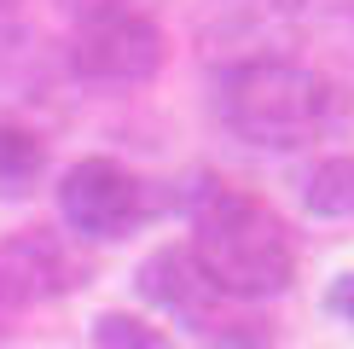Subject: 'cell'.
I'll use <instances>...</instances> for the list:
<instances>
[{"mask_svg": "<svg viewBox=\"0 0 354 349\" xmlns=\"http://www.w3.org/2000/svg\"><path fill=\"white\" fill-rule=\"evenodd\" d=\"M192 222V244L198 268L227 303H268L285 297L297 280V239H290L285 215L268 198L227 186L221 174H192L180 193H169Z\"/></svg>", "mask_w": 354, "mask_h": 349, "instance_id": "cell-1", "label": "cell"}, {"mask_svg": "<svg viewBox=\"0 0 354 349\" xmlns=\"http://www.w3.org/2000/svg\"><path fill=\"white\" fill-rule=\"evenodd\" d=\"M215 111L232 140L256 145V152H297V145L326 140L354 123V93L343 82L319 76L314 64L268 53L221 70Z\"/></svg>", "mask_w": 354, "mask_h": 349, "instance_id": "cell-2", "label": "cell"}, {"mask_svg": "<svg viewBox=\"0 0 354 349\" xmlns=\"http://www.w3.org/2000/svg\"><path fill=\"white\" fill-rule=\"evenodd\" d=\"M163 204L169 193H157L145 174H134L116 157H82L58 181V215H64L70 239H87V244L134 239Z\"/></svg>", "mask_w": 354, "mask_h": 349, "instance_id": "cell-3", "label": "cell"}, {"mask_svg": "<svg viewBox=\"0 0 354 349\" xmlns=\"http://www.w3.org/2000/svg\"><path fill=\"white\" fill-rule=\"evenodd\" d=\"M169 41L157 18L145 12H105V18H82L70 35V70L93 87H145L163 70Z\"/></svg>", "mask_w": 354, "mask_h": 349, "instance_id": "cell-4", "label": "cell"}, {"mask_svg": "<svg viewBox=\"0 0 354 349\" xmlns=\"http://www.w3.org/2000/svg\"><path fill=\"white\" fill-rule=\"evenodd\" d=\"M87 280H93V262L82 256V244L70 233L24 227V233L0 239V309L6 314L53 303V297H70Z\"/></svg>", "mask_w": 354, "mask_h": 349, "instance_id": "cell-5", "label": "cell"}, {"mask_svg": "<svg viewBox=\"0 0 354 349\" xmlns=\"http://www.w3.org/2000/svg\"><path fill=\"white\" fill-rule=\"evenodd\" d=\"M134 291L145 303H151L157 314L180 320V326H192L198 338H209V332L227 320V297L209 285V274L198 268V256L186 251V244H157L151 256L134 268Z\"/></svg>", "mask_w": 354, "mask_h": 349, "instance_id": "cell-6", "label": "cell"}, {"mask_svg": "<svg viewBox=\"0 0 354 349\" xmlns=\"http://www.w3.org/2000/svg\"><path fill=\"white\" fill-rule=\"evenodd\" d=\"M47 174V140L24 123H0V204H18Z\"/></svg>", "mask_w": 354, "mask_h": 349, "instance_id": "cell-7", "label": "cell"}, {"mask_svg": "<svg viewBox=\"0 0 354 349\" xmlns=\"http://www.w3.org/2000/svg\"><path fill=\"white\" fill-rule=\"evenodd\" d=\"M302 12V0H215V18H209V35H227V41H250V58H268L261 53V35L279 24H290Z\"/></svg>", "mask_w": 354, "mask_h": 349, "instance_id": "cell-8", "label": "cell"}, {"mask_svg": "<svg viewBox=\"0 0 354 349\" xmlns=\"http://www.w3.org/2000/svg\"><path fill=\"white\" fill-rule=\"evenodd\" d=\"M302 204L319 222H348L354 215V157L348 152L319 157V163L302 174Z\"/></svg>", "mask_w": 354, "mask_h": 349, "instance_id": "cell-9", "label": "cell"}, {"mask_svg": "<svg viewBox=\"0 0 354 349\" xmlns=\"http://www.w3.org/2000/svg\"><path fill=\"white\" fill-rule=\"evenodd\" d=\"M93 349H174V338L163 326H151L145 314L128 309H105L93 320Z\"/></svg>", "mask_w": 354, "mask_h": 349, "instance_id": "cell-10", "label": "cell"}, {"mask_svg": "<svg viewBox=\"0 0 354 349\" xmlns=\"http://www.w3.org/2000/svg\"><path fill=\"white\" fill-rule=\"evenodd\" d=\"M326 309L343 320V326H354V274H337L331 291H326Z\"/></svg>", "mask_w": 354, "mask_h": 349, "instance_id": "cell-11", "label": "cell"}, {"mask_svg": "<svg viewBox=\"0 0 354 349\" xmlns=\"http://www.w3.org/2000/svg\"><path fill=\"white\" fill-rule=\"evenodd\" d=\"M70 12H76V24L82 18H105V12H134V0H64Z\"/></svg>", "mask_w": 354, "mask_h": 349, "instance_id": "cell-12", "label": "cell"}, {"mask_svg": "<svg viewBox=\"0 0 354 349\" xmlns=\"http://www.w3.org/2000/svg\"><path fill=\"white\" fill-rule=\"evenodd\" d=\"M6 6H12V0H0V12H6Z\"/></svg>", "mask_w": 354, "mask_h": 349, "instance_id": "cell-13", "label": "cell"}, {"mask_svg": "<svg viewBox=\"0 0 354 349\" xmlns=\"http://www.w3.org/2000/svg\"><path fill=\"white\" fill-rule=\"evenodd\" d=\"M348 6H354V0H348Z\"/></svg>", "mask_w": 354, "mask_h": 349, "instance_id": "cell-14", "label": "cell"}]
</instances>
